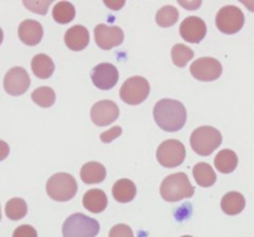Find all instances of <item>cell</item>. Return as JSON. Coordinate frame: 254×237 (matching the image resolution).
Segmentation results:
<instances>
[{
	"label": "cell",
	"mask_w": 254,
	"mask_h": 237,
	"mask_svg": "<svg viewBox=\"0 0 254 237\" xmlns=\"http://www.w3.org/2000/svg\"><path fill=\"white\" fill-rule=\"evenodd\" d=\"M106 5H108V6H111L113 10H119V7L123 6L124 5V1H121V2H112V1H106Z\"/></svg>",
	"instance_id": "35"
},
{
	"label": "cell",
	"mask_w": 254,
	"mask_h": 237,
	"mask_svg": "<svg viewBox=\"0 0 254 237\" xmlns=\"http://www.w3.org/2000/svg\"><path fill=\"white\" fill-rule=\"evenodd\" d=\"M31 98L37 106L42 107V108H50L54 106L55 101H56V94L51 87H39L35 89L31 93Z\"/></svg>",
	"instance_id": "26"
},
{
	"label": "cell",
	"mask_w": 254,
	"mask_h": 237,
	"mask_svg": "<svg viewBox=\"0 0 254 237\" xmlns=\"http://www.w3.org/2000/svg\"><path fill=\"white\" fill-rule=\"evenodd\" d=\"M64 44L72 51H82L89 44V32L82 25H74L64 34Z\"/></svg>",
	"instance_id": "16"
},
{
	"label": "cell",
	"mask_w": 254,
	"mask_h": 237,
	"mask_svg": "<svg viewBox=\"0 0 254 237\" xmlns=\"http://www.w3.org/2000/svg\"><path fill=\"white\" fill-rule=\"evenodd\" d=\"M9 152L10 148L9 146H7V143H5L4 141H0V161H2L5 158H7Z\"/></svg>",
	"instance_id": "33"
},
{
	"label": "cell",
	"mask_w": 254,
	"mask_h": 237,
	"mask_svg": "<svg viewBox=\"0 0 254 237\" xmlns=\"http://www.w3.org/2000/svg\"><path fill=\"white\" fill-rule=\"evenodd\" d=\"M222 143V134L220 131L210 126L196 128L190 137V144L196 154L207 157L212 154Z\"/></svg>",
	"instance_id": "3"
},
{
	"label": "cell",
	"mask_w": 254,
	"mask_h": 237,
	"mask_svg": "<svg viewBox=\"0 0 254 237\" xmlns=\"http://www.w3.org/2000/svg\"><path fill=\"white\" fill-rule=\"evenodd\" d=\"M0 220H1V210H0Z\"/></svg>",
	"instance_id": "37"
},
{
	"label": "cell",
	"mask_w": 254,
	"mask_h": 237,
	"mask_svg": "<svg viewBox=\"0 0 254 237\" xmlns=\"http://www.w3.org/2000/svg\"><path fill=\"white\" fill-rule=\"evenodd\" d=\"M206 32L207 26L201 17L189 16L180 25L181 37L191 44H200L205 39Z\"/></svg>",
	"instance_id": "14"
},
{
	"label": "cell",
	"mask_w": 254,
	"mask_h": 237,
	"mask_svg": "<svg viewBox=\"0 0 254 237\" xmlns=\"http://www.w3.org/2000/svg\"><path fill=\"white\" fill-rule=\"evenodd\" d=\"M31 69L37 79H46L54 75L55 64L50 56L45 54H39L32 59Z\"/></svg>",
	"instance_id": "21"
},
{
	"label": "cell",
	"mask_w": 254,
	"mask_h": 237,
	"mask_svg": "<svg viewBox=\"0 0 254 237\" xmlns=\"http://www.w3.org/2000/svg\"><path fill=\"white\" fill-rule=\"evenodd\" d=\"M188 113L181 102L175 99H161L154 107V119L163 131L178 132L185 126Z\"/></svg>",
	"instance_id": "1"
},
{
	"label": "cell",
	"mask_w": 254,
	"mask_h": 237,
	"mask_svg": "<svg viewBox=\"0 0 254 237\" xmlns=\"http://www.w3.org/2000/svg\"><path fill=\"white\" fill-rule=\"evenodd\" d=\"M108 205L106 193L101 189H91L83 195V206L92 214L103 213Z\"/></svg>",
	"instance_id": "17"
},
{
	"label": "cell",
	"mask_w": 254,
	"mask_h": 237,
	"mask_svg": "<svg viewBox=\"0 0 254 237\" xmlns=\"http://www.w3.org/2000/svg\"><path fill=\"white\" fill-rule=\"evenodd\" d=\"M222 65L213 57H201L192 62L190 72L198 81L211 82L220 79L222 75Z\"/></svg>",
	"instance_id": "9"
},
{
	"label": "cell",
	"mask_w": 254,
	"mask_h": 237,
	"mask_svg": "<svg viewBox=\"0 0 254 237\" xmlns=\"http://www.w3.org/2000/svg\"><path fill=\"white\" fill-rule=\"evenodd\" d=\"M109 237H134L133 230L126 224H118L109 231Z\"/></svg>",
	"instance_id": "30"
},
{
	"label": "cell",
	"mask_w": 254,
	"mask_h": 237,
	"mask_svg": "<svg viewBox=\"0 0 254 237\" xmlns=\"http://www.w3.org/2000/svg\"><path fill=\"white\" fill-rule=\"evenodd\" d=\"M179 20V11L176 7L171 5L163 6L158 12H156L155 21L159 26L161 27H170L176 24Z\"/></svg>",
	"instance_id": "27"
},
{
	"label": "cell",
	"mask_w": 254,
	"mask_h": 237,
	"mask_svg": "<svg viewBox=\"0 0 254 237\" xmlns=\"http://www.w3.org/2000/svg\"><path fill=\"white\" fill-rule=\"evenodd\" d=\"M12 237H37V231L30 225H21L15 229Z\"/></svg>",
	"instance_id": "32"
},
{
	"label": "cell",
	"mask_w": 254,
	"mask_h": 237,
	"mask_svg": "<svg viewBox=\"0 0 254 237\" xmlns=\"http://www.w3.org/2000/svg\"><path fill=\"white\" fill-rule=\"evenodd\" d=\"M42 36H44V29L36 20L27 19L19 25V37L27 46H35L40 44Z\"/></svg>",
	"instance_id": "15"
},
{
	"label": "cell",
	"mask_w": 254,
	"mask_h": 237,
	"mask_svg": "<svg viewBox=\"0 0 254 237\" xmlns=\"http://www.w3.org/2000/svg\"><path fill=\"white\" fill-rule=\"evenodd\" d=\"M94 40L102 50H111L124 41V32L119 26L99 24L94 27Z\"/></svg>",
	"instance_id": "12"
},
{
	"label": "cell",
	"mask_w": 254,
	"mask_h": 237,
	"mask_svg": "<svg viewBox=\"0 0 254 237\" xmlns=\"http://www.w3.org/2000/svg\"><path fill=\"white\" fill-rule=\"evenodd\" d=\"M76 16V9L69 1H59L52 9V17L59 24H68Z\"/></svg>",
	"instance_id": "24"
},
{
	"label": "cell",
	"mask_w": 254,
	"mask_h": 237,
	"mask_svg": "<svg viewBox=\"0 0 254 237\" xmlns=\"http://www.w3.org/2000/svg\"><path fill=\"white\" fill-rule=\"evenodd\" d=\"M5 214L12 221L21 220L27 214V204L24 199L14 198L5 205Z\"/></svg>",
	"instance_id": "25"
},
{
	"label": "cell",
	"mask_w": 254,
	"mask_h": 237,
	"mask_svg": "<svg viewBox=\"0 0 254 237\" xmlns=\"http://www.w3.org/2000/svg\"><path fill=\"white\" fill-rule=\"evenodd\" d=\"M185 158V146L176 139H168L163 142L156 151V159L164 168H176L184 163Z\"/></svg>",
	"instance_id": "7"
},
{
	"label": "cell",
	"mask_w": 254,
	"mask_h": 237,
	"mask_svg": "<svg viewBox=\"0 0 254 237\" xmlns=\"http://www.w3.org/2000/svg\"><path fill=\"white\" fill-rule=\"evenodd\" d=\"M99 229L98 221L77 213L66 219L62 226V235L64 237H96Z\"/></svg>",
	"instance_id": "5"
},
{
	"label": "cell",
	"mask_w": 254,
	"mask_h": 237,
	"mask_svg": "<svg viewBox=\"0 0 254 237\" xmlns=\"http://www.w3.org/2000/svg\"><path fill=\"white\" fill-rule=\"evenodd\" d=\"M30 77L22 67H12L4 77V89L10 96H21L29 89Z\"/></svg>",
	"instance_id": "10"
},
{
	"label": "cell",
	"mask_w": 254,
	"mask_h": 237,
	"mask_svg": "<svg viewBox=\"0 0 254 237\" xmlns=\"http://www.w3.org/2000/svg\"><path fill=\"white\" fill-rule=\"evenodd\" d=\"M238 165V157L231 149H223L218 152L215 158V166L220 173L231 174Z\"/></svg>",
	"instance_id": "22"
},
{
	"label": "cell",
	"mask_w": 254,
	"mask_h": 237,
	"mask_svg": "<svg viewBox=\"0 0 254 237\" xmlns=\"http://www.w3.org/2000/svg\"><path fill=\"white\" fill-rule=\"evenodd\" d=\"M195 188L191 185L185 173H176L166 176L160 186L161 198L169 203H176L183 199L192 198Z\"/></svg>",
	"instance_id": "2"
},
{
	"label": "cell",
	"mask_w": 254,
	"mask_h": 237,
	"mask_svg": "<svg viewBox=\"0 0 254 237\" xmlns=\"http://www.w3.org/2000/svg\"><path fill=\"white\" fill-rule=\"evenodd\" d=\"M112 194H113V198L118 203H130L136 195V186L129 179H121V180L116 181V184L113 185Z\"/></svg>",
	"instance_id": "18"
},
{
	"label": "cell",
	"mask_w": 254,
	"mask_h": 237,
	"mask_svg": "<svg viewBox=\"0 0 254 237\" xmlns=\"http://www.w3.org/2000/svg\"><path fill=\"white\" fill-rule=\"evenodd\" d=\"M171 59L175 66L185 67L193 59V51L186 45L176 44L171 50Z\"/></svg>",
	"instance_id": "28"
},
{
	"label": "cell",
	"mask_w": 254,
	"mask_h": 237,
	"mask_svg": "<svg viewBox=\"0 0 254 237\" xmlns=\"http://www.w3.org/2000/svg\"><path fill=\"white\" fill-rule=\"evenodd\" d=\"M221 208L226 215L235 216L242 213L246 208V199L238 191H230L226 194L221 201Z\"/></svg>",
	"instance_id": "19"
},
{
	"label": "cell",
	"mask_w": 254,
	"mask_h": 237,
	"mask_svg": "<svg viewBox=\"0 0 254 237\" xmlns=\"http://www.w3.org/2000/svg\"><path fill=\"white\" fill-rule=\"evenodd\" d=\"M91 79L94 86L102 91H108L113 88L119 79V72L114 65L103 62L93 67L91 72Z\"/></svg>",
	"instance_id": "11"
},
{
	"label": "cell",
	"mask_w": 254,
	"mask_h": 237,
	"mask_svg": "<svg viewBox=\"0 0 254 237\" xmlns=\"http://www.w3.org/2000/svg\"><path fill=\"white\" fill-rule=\"evenodd\" d=\"M122 134V128L121 127H113V128H111L109 131L107 132H103V133L99 136V138H101V141L103 142V143H112L113 141H116L118 137H121Z\"/></svg>",
	"instance_id": "31"
},
{
	"label": "cell",
	"mask_w": 254,
	"mask_h": 237,
	"mask_svg": "<svg viewBox=\"0 0 254 237\" xmlns=\"http://www.w3.org/2000/svg\"><path fill=\"white\" fill-rule=\"evenodd\" d=\"M183 237H192V236H183Z\"/></svg>",
	"instance_id": "38"
},
{
	"label": "cell",
	"mask_w": 254,
	"mask_h": 237,
	"mask_svg": "<svg viewBox=\"0 0 254 237\" xmlns=\"http://www.w3.org/2000/svg\"><path fill=\"white\" fill-rule=\"evenodd\" d=\"M107 176V170L101 163L89 161L81 169V179L84 184H99L104 181Z\"/></svg>",
	"instance_id": "20"
},
{
	"label": "cell",
	"mask_w": 254,
	"mask_h": 237,
	"mask_svg": "<svg viewBox=\"0 0 254 237\" xmlns=\"http://www.w3.org/2000/svg\"><path fill=\"white\" fill-rule=\"evenodd\" d=\"M2 39H4V34H2V30L0 29V45H1V42H2Z\"/></svg>",
	"instance_id": "36"
},
{
	"label": "cell",
	"mask_w": 254,
	"mask_h": 237,
	"mask_svg": "<svg viewBox=\"0 0 254 237\" xmlns=\"http://www.w3.org/2000/svg\"><path fill=\"white\" fill-rule=\"evenodd\" d=\"M193 178H195L196 183L202 188H210L217 180L215 170L212 166L207 163H198L193 166L192 169Z\"/></svg>",
	"instance_id": "23"
},
{
	"label": "cell",
	"mask_w": 254,
	"mask_h": 237,
	"mask_svg": "<svg viewBox=\"0 0 254 237\" xmlns=\"http://www.w3.org/2000/svg\"><path fill=\"white\" fill-rule=\"evenodd\" d=\"M52 4L51 0H46V1H24V5L32 12L36 14L45 15L49 10V6Z\"/></svg>",
	"instance_id": "29"
},
{
	"label": "cell",
	"mask_w": 254,
	"mask_h": 237,
	"mask_svg": "<svg viewBox=\"0 0 254 237\" xmlns=\"http://www.w3.org/2000/svg\"><path fill=\"white\" fill-rule=\"evenodd\" d=\"M245 25V14L233 5H227L220 9L216 15V26L221 32L233 35L240 31Z\"/></svg>",
	"instance_id": "8"
},
{
	"label": "cell",
	"mask_w": 254,
	"mask_h": 237,
	"mask_svg": "<svg viewBox=\"0 0 254 237\" xmlns=\"http://www.w3.org/2000/svg\"><path fill=\"white\" fill-rule=\"evenodd\" d=\"M180 4L183 5V6L189 7V10H196L201 5V1H197V2H183V1H180Z\"/></svg>",
	"instance_id": "34"
},
{
	"label": "cell",
	"mask_w": 254,
	"mask_h": 237,
	"mask_svg": "<svg viewBox=\"0 0 254 237\" xmlns=\"http://www.w3.org/2000/svg\"><path fill=\"white\" fill-rule=\"evenodd\" d=\"M78 185L71 174L57 173L54 174L47 180L46 191L47 195L55 201H68L77 194Z\"/></svg>",
	"instance_id": "4"
},
{
	"label": "cell",
	"mask_w": 254,
	"mask_h": 237,
	"mask_svg": "<svg viewBox=\"0 0 254 237\" xmlns=\"http://www.w3.org/2000/svg\"><path fill=\"white\" fill-rule=\"evenodd\" d=\"M119 117V107L113 101H99L91 109V119L96 126L106 127L117 121Z\"/></svg>",
	"instance_id": "13"
},
{
	"label": "cell",
	"mask_w": 254,
	"mask_h": 237,
	"mask_svg": "<svg viewBox=\"0 0 254 237\" xmlns=\"http://www.w3.org/2000/svg\"><path fill=\"white\" fill-rule=\"evenodd\" d=\"M150 93V84L141 76H133L127 79L122 86L119 96L127 104L136 106L148 98Z\"/></svg>",
	"instance_id": "6"
}]
</instances>
